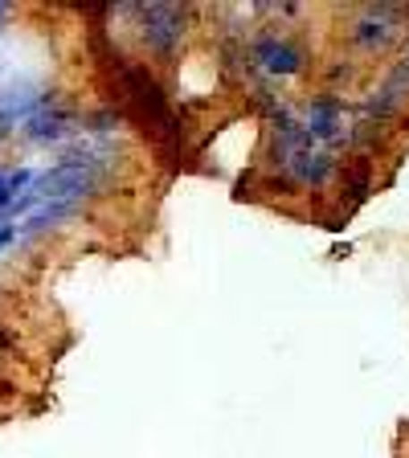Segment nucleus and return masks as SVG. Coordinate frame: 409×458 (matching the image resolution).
Returning <instances> with one entry per match:
<instances>
[{
    "label": "nucleus",
    "instance_id": "7ed1b4c3",
    "mask_svg": "<svg viewBox=\"0 0 409 458\" xmlns=\"http://www.w3.org/2000/svg\"><path fill=\"white\" fill-rule=\"evenodd\" d=\"M393 458H409V421L397 429V442H393Z\"/></svg>",
    "mask_w": 409,
    "mask_h": 458
},
{
    "label": "nucleus",
    "instance_id": "f257e3e1",
    "mask_svg": "<svg viewBox=\"0 0 409 458\" xmlns=\"http://www.w3.org/2000/svg\"><path fill=\"white\" fill-rule=\"evenodd\" d=\"M176 176L340 229L409 160V4H95Z\"/></svg>",
    "mask_w": 409,
    "mask_h": 458
},
{
    "label": "nucleus",
    "instance_id": "f03ea898",
    "mask_svg": "<svg viewBox=\"0 0 409 458\" xmlns=\"http://www.w3.org/2000/svg\"><path fill=\"white\" fill-rule=\"evenodd\" d=\"M176 172L127 103L95 4H0V426L49 410L57 283L148 250Z\"/></svg>",
    "mask_w": 409,
    "mask_h": 458
}]
</instances>
